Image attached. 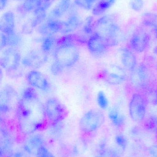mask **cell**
I'll list each match as a JSON object with an SVG mask.
<instances>
[{
	"label": "cell",
	"instance_id": "30bf717a",
	"mask_svg": "<svg viewBox=\"0 0 157 157\" xmlns=\"http://www.w3.org/2000/svg\"><path fill=\"white\" fill-rule=\"evenodd\" d=\"M151 75L147 67L143 64L137 65L131 71L130 82L134 88L137 90L146 89L149 85Z\"/></svg>",
	"mask_w": 157,
	"mask_h": 157
},
{
	"label": "cell",
	"instance_id": "2e32d148",
	"mask_svg": "<svg viewBox=\"0 0 157 157\" xmlns=\"http://www.w3.org/2000/svg\"><path fill=\"white\" fill-rule=\"evenodd\" d=\"M43 139L41 134H36L30 136L24 145L26 151L30 154L36 155L41 147L43 146Z\"/></svg>",
	"mask_w": 157,
	"mask_h": 157
},
{
	"label": "cell",
	"instance_id": "83f0119b",
	"mask_svg": "<svg viewBox=\"0 0 157 157\" xmlns=\"http://www.w3.org/2000/svg\"><path fill=\"white\" fill-rule=\"evenodd\" d=\"M130 6L134 11H141L143 8V0H130Z\"/></svg>",
	"mask_w": 157,
	"mask_h": 157
},
{
	"label": "cell",
	"instance_id": "277c9868",
	"mask_svg": "<svg viewBox=\"0 0 157 157\" xmlns=\"http://www.w3.org/2000/svg\"><path fill=\"white\" fill-rule=\"evenodd\" d=\"M44 106L48 123L58 124L63 121L68 116V111L66 107L55 97L48 99Z\"/></svg>",
	"mask_w": 157,
	"mask_h": 157
},
{
	"label": "cell",
	"instance_id": "4316f807",
	"mask_svg": "<svg viewBox=\"0 0 157 157\" xmlns=\"http://www.w3.org/2000/svg\"><path fill=\"white\" fill-rule=\"evenodd\" d=\"M37 157H56L54 155L44 146L41 147L37 151Z\"/></svg>",
	"mask_w": 157,
	"mask_h": 157
},
{
	"label": "cell",
	"instance_id": "d4e9b609",
	"mask_svg": "<svg viewBox=\"0 0 157 157\" xmlns=\"http://www.w3.org/2000/svg\"><path fill=\"white\" fill-rule=\"evenodd\" d=\"M96 0H74V2L77 6L89 10L93 8Z\"/></svg>",
	"mask_w": 157,
	"mask_h": 157
},
{
	"label": "cell",
	"instance_id": "484cf974",
	"mask_svg": "<svg viewBox=\"0 0 157 157\" xmlns=\"http://www.w3.org/2000/svg\"><path fill=\"white\" fill-rule=\"evenodd\" d=\"M97 101L99 106L102 109H106L108 105V99L105 93L102 91H100L97 96Z\"/></svg>",
	"mask_w": 157,
	"mask_h": 157
},
{
	"label": "cell",
	"instance_id": "5b68a950",
	"mask_svg": "<svg viewBox=\"0 0 157 157\" xmlns=\"http://www.w3.org/2000/svg\"><path fill=\"white\" fill-rule=\"evenodd\" d=\"M0 63L1 67L8 75H15L19 71L22 63L21 54L15 48L7 47L1 50Z\"/></svg>",
	"mask_w": 157,
	"mask_h": 157
},
{
	"label": "cell",
	"instance_id": "cb8c5ba5",
	"mask_svg": "<svg viewBox=\"0 0 157 157\" xmlns=\"http://www.w3.org/2000/svg\"><path fill=\"white\" fill-rule=\"evenodd\" d=\"M124 78V76L116 73H111L107 75L105 77V79L108 83L112 85L120 84L123 81Z\"/></svg>",
	"mask_w": 157,
	"mask_h": 157
},
{
	"label": "cell",
	"instance_id": "9c48e42d",
	"mask_svg": "<svg viewBox=\"0 0 157 157\" xmlns=\"http://www.w3.org/2000/svg\"><path fill=\"white\" fill-rule=\"evenodd\" d=\"M151 35L144 27H138L131 36L128 48L135 53H142L148 48Z\"/></svg>",
	"mask_w": 157,
	"mask_h": 157
},
{
	"label": "cell",
	"instance_id": "d6a6232c",
	"mask_svg": "<svg viewBox=\"0 0 157 157\" xmlns=\"http://www.w3.org/2000/svg\"></svg>",
	"mask_w": 157,
	"mask_h": 157
},
{
	"label": "cell",
	"instance_id": "603a6c76",
	"mask_svg": "<svg viewBox=\"0 0 157 157\" xmlns=\"http://www.w3.org/2000/svg\"><path fill=\"white\" fill-rule=\"evenodd\" d=\"M41 0H25L23 8L26 12L34 11L39 6Z\"/></svg>",
	"mask_w": 157,
	"mask_h": 157
},
{
	"label": "cell",
	"instance_id": "ac0fdd59",
	"mask_svg": "<svg viewBox=\"0 0 157 157\" xmlns=\"http://www.w3.org/2000/svg\"><path fill=\"white\" fill-rule=\"evenodd\" d=\"M80 25V20L77 17H70L66 21L63 22L62 29L61 32L65 34L71 33L78 28Z\"/></svg>",
	"mask_w": 157,
	"mask_h": 157
},
{
	"label": "cell",
	"instance_id": "8fae6325",
	"mask_svg": "<svg viewBox=\"0 0 157 157\" xmlns=\"http://www.w3.org/2000/svg\"><path fill=\"white\" fill-rule=\"evenodd\" d=\"M48 54L41 49L29 51L22 59V63L26 67L37 70L42 67L48 61Z\"/></svg>",
	"mask_w": 157,
	"mask_h": 157
},
{
	"label": "cell",
	"instance_id": "ffe728a7",
	"mask_svg": "<svg viewBox=\"0 0 157 157\" xmlns=\"http://www.w3.org/2000/svg\"><path fill=\"white\" fill-rule=\"evenodd\" d=\"M111 6L108 0H100L93 7L92 13L95 15H100L104 13Z\"/></svg>",
	"mask_w": 157,
	"mask_h": 157
},
{
	"label": "cell",
	"instance_id": "f546056e",
	"mask_svg": "<svg viewBox=\"0 0 157 157\" xmlns=\"http://www.w3.org/2000/svg\"><path fill=\"white\" fill-rule=\"evenodd\" d=\"M7 0H0L1 9L4 8L7 4Z\"/></svg>",
	"mask_w": 157,
	"mask_h": 157
},
{
	"label": "cell",
	"instance_id": "6da1fadb",
	"mask_svg": "<svg viewBox=\"0 0 157 157\" xmlns=\"http://www.w3.org/2000/svg\"><path fill=\"white\" fill-rule=\"evenodd\" d=\"M18 129L24 135H29L45 128L48 124L44 104L33 88L25 90L15 112Z\"/></svg>",
	"mask_w": 157,
	"mask_h": 157
},
{
	"label": "cell",
	"instance_id": "ba28073f",
	"mask_svg": "<svg viewBox=\"0 0 157 157\" xmlns=\"http://www.w3.org/2000/svg\"><path fill=\"white\" fill-rule=\"evenodd\" d=\"M19 100L18 92L12 86L6 85L1 90L0 111L2 114H8L16 112Z\"/></svg>",
	"mask_w": 157,
	"mask_h": 157
},
{
	"label": "cell",
	"instance_id": "44dd1931",
	"mask_svg": "<svg viewBox=\"0 0 157 157\" xmlns=\"http://www.w3.org/2000/svg\"><path fill=\"white\" fill-rule=\"evenodd\" d=\"M145 25L152 28L157 36V15L154 13H147L143 17Z\"/></svg>",
	"mask_w": 157,
	"mask_h": 157
},
{
	"label": "cell",
	"instance_id": "1f68e13d",
	"mask_svg": "<svg viewBox=\"0 0 157 157\" xmlns=\"http://www.w3.org/2000/svg\"><path fill=\"white\" fill-rule=\"evenodd\" d=\"M115 1H116V0H108V1L112 5L115 2Z\"/></svg>",
	"mask_w": 157,
	"mask_h": 157
},
{
	"label": "cell",
	"instance_id": "7c38bea8",
	"mask_svg": "<svg viewBox=\"0 0 157 157\" xmlns=\"http://www.w3.org/2000/svg\"><path fill=\"white\" fill-rule=\"evenodd\" d=\"M26 79L29 85L33 88L42 91H48L51 88L50 83L42 73L37 70H32L28 73Z\"/></svg>",
	"mask_w": 157,
	"mask_h": 157
},
{
	"label": "cell",
	"instance_id": "3957f363",
	"mask_svg": "<svg viewBox=\"0 0 157 157\" xmlns=\"http://www.w3.org/2000/svg\"><path fill=\"white\" fill-rule=\"evenodd\" d=\"M104 40L110 47L119 42L121 29L116 16L107 15L97 20L94 25V33Z\"/></svg>",
	"mask_w": 157,
	"mask_h": 157
},
{
	"label": "cell",
	"instance_id": "5bb4252c",
	"mask_svg": "<svg viewBox=\"0 0 157 157\" xmlns=\"http://www.w3.org/2000/svg\"><path fill=\"white\" fill-rule=\"evenodd\" d=\"M122 61L124 68L129 71H132L137 65L135 52L129 48L124 49L122 53Z\"/></svg>",
	"mask_w": 157,
	"mask_h": 157
},
{
	"label": "cell",
	"instance_id": "e0dca14e",
	"mask_svg": "<svg viewBox=\"0 0 157 157\" xmlns=\"http://www.w3.org/2000/svg\"><path fill=\"white\" fill-rule=\"evenodd\" d=\"M14 25L15 17L14 14L10 11L5 13L2 17L1 25L2 33H6L14 31Z\"/></svg>",
	"mask_w": 157,
	"mask_h": 157
},
{
	"label": "cell",
	"instance_id": "7a4b0ae2",
	"mask_svg": "<svg viewBox=\"0 0 157 157\" xmlns=\"http://www.w3.org/2000/svg\"><path fill=\"white\" fill-rule=\"evenodd\" d=\"M79 49L70 38H65L57 45L53 52V64L63 71L73 67L79 59Z\"/></svg>",
	"mask_w": 157,
	"mask_h": 157
},
{
	"label": "cell",
	"instance_id": "9a60e30c",
	"mask_svg": "<svg viewBox=\"0 0 157 157\" xmlns=\"http://www.w3.org/2000/svg\"><path fill=\"white\" fill-rule=\"evenodd\" d=\"M63 28V22L54 19H50L46 24L40 26L38 30L43 35L50 36L58 32H61Z\"/></svg>",
	"mask_w": 157,
	"mask_h": 157
},
{
	"label": "cell",
	"instance_id": "d6986e66",
	"mask_svg": "<svg viewBox=\"0 0 157 157\" xmlns=\"http://www.w3.org/2000/svg\"><path fill=\"white\" fill-rule=\"evenodd\" d=\"M71 5V0H61L58 5L52 11V15L54 18L61 17L66 13Z\"/></svg>",
	"mask_w": 157,
	"mask_h": 157
},
{
	"label": "cell",
	"instance_id": "52a82bcc",
	"mask_svg": "<svg viewBox=\"0 0 157 157\" xmlns=\"http://www.w3.org/2000/svg\"><path fill=\"white\" fill-rule=\"evenodd\" d=\"M148 100L144 94L136 92L133 94L129 105V114L132 121L140 122L145 118Z\"/></svg>",
	"mask_w": 157,
	"mask_h": 157
},
{
	"label": "cell",
	"instance_id": "4fadbf2b",
	"mask_svg": "<svg viewBox=\"0 0 157 157\" xmlns=\"http://www.w3.org/2000/svg\"><path fill=\"white\" fill-rule=\"evenodd\" d=\"M87 46L89 52L95 56L102 55L110 47L106 41L95 34H92L88 39Z\"/></svg>",
	"mask_w": 157,
	"mask_h": 157
},
{
	"label": "cell",
	"instance_id": "f1b7e54d",
	"mask_svg": "<svg viewBox=\"0 0 157 157\" xmlns=\"http://www.w3.org/2000/svg\"><path fill=\"white\" fill-rule=\"evenodd\" d=\"M109 115L110 118L113 122V123L118 124L121 121V117L116 109H112L110 111Z\"/></svg>",
	"mask_w": 157,
	"mask_h": 157
},
{
	"label": "cell",
	"instance_id": "7402d4cb",
	"mask_svg": "<svg viewBox=\"0 0 157 157\" xmlns=\"http://www.w3.org/2000/svg\"><path fill=\"white\" fill-rule=\"evenodd\" d=\"M56 39L53 37L49 36L47 37L42 42L41 49L46 54H49L53 49L56 44Z\"/></svg>",
	"mask_w": 157,
	"mask_h": 157
},
{
	"label": "cell",
	"instance_id": "8992f818",
	"mask_svg": "<svg viewBox=\"0 0 157 157\" xmlns=\"http://www.w3.org/2000/svg\"><path fill=\"white\" fill-rule=\"evenodd\" d=\"M105 121L104 113L99 109H92L82 116L79 122L81 132L90 133L99 129Z\"/></svg>",
	"mask_w": 157,
	"mask_h": 157
},
{
	"label": "cell",
	"instance_id": "4dcf8cb0",
	"mask_svg": "<svg viewBox=\"0 0 157 157\" xmlns=\"http://www.w3.org/2000/svg\"><path fill=\"white\" fill-rule=\"evenodd\" d=\"M151 155L153 157H157V147H154L153 150H151Z\"/></svg>",
	"mask_w": 157,
	"mask_h": 157
}]
</instances>
